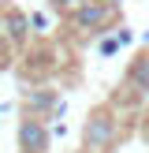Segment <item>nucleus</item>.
<instances>
[{
  "mask_svg": "<svg viewBox=\"0 0 149 153\" xmlns=\"http://www.w3.org/2000/svg\"><path fill=\"white\" fill-rule=\"evenodd\" d=\"M45 146H49V131L37 120H22L19 123V149L22 153H45Z\"/></svg>",
  "mask_w": 149,
  "mask_h": 153,
  "instance_id": "f257e3e1",
  "label": "nucleus"
},
{
  "mask_svg": "<svg viewBox=\"0 0 149 153\" xmlns=\"http://www.w3.org/2000/svg\"><path fill=\"white\" fill-rule=\"evenodd\" d=\"M104 19H108V4H78V11L71 15V22L78 30H93V26H101Z\"/></svg>",
  "mask_w": 149,
  "mask_h": 153,
  "instance_id": "f03ea898",
  "label": "nucleus"
},
{
  "mask_svg": "<svg viewBox=\"0 0 149 153\" xmlns=\"http://www.w3.org/2000/svg\"><path fill=\"white\" fill-rule=\"evenodd\" d=\"M112 134H116L112 120L108 116H93V120H89V131H86V146L89 149H104L112 142Z\"/></svg>",
  "mask_w": 149,
  "mask_h": 153,
  "instance_id": "7ed1b4c3",
  "label": "nucleus"
},
{
  "mask_svg": "<svg viewBox=\"0 0 149 153\" xmlns=\"http://www.w3.org/2000/svg\"><path fill=\"white\" fill-rule=\"evenodd\" d=\"M4 26H7V37H11V41H22V37H26V15L7 11L4 15Z\"/></svg>",
  "mask_w": 149,
  "mask_h": 153,
  "instance_id": "20e7f679",
  "label": "nucleus"
},
{
  "mask_svg": "<svg viewBox=\"0 0 149 153\" xmlns=\"http://www.w3.org/2000/svg\"><path fill=\"white\" fill-rule=\"evenodd\" d=\"M30 105H34V108H56V97H52V94H34Z\"/></svg>",
  "mask_w": 149,
  "mask_h": 153,
  "instance_id": "39448f33",
  "label": "nucleus"
},
{
  "mask_svg": "<svg viewBox=\"0 0 149 153\" xmlns=\"http://www.w3.org/2000/svg\"><path fill=\"white\" fill-rule=\"evenodd\" d=\"M60 7H74V4H82V0H56Z\"/></svg>",
  "mask_w": 149,
  "mask_h": 153,
  "instance_id": "423d86ee",
  "label": "nucleus"
},
{
  "mask_svg": "<svg viewBox=\"0 0 149 153\" xmlns=\"http://www.w3.org/2000/svg\"><path fill=\"white\" fill-rule=\"evenodd\" d=\"M0 52H4V37H0Z\"/></svg>",
  "mask_w": 149,
  "mask_h": 153,
  "instance_id": "0eeeda50",
  "label": "nucleus"
}]
</instances>
